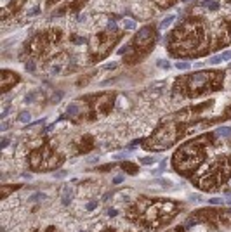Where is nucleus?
I'll return each instance as SVG.
<instances>
[{
	"mask_svg": "<svg viewBox=\"0 0 231 232\" xmlns=\"http://www.w3.org/2000/svg\"><path fill=\"white\" fill-rule=\"evenodd\" d=\"M191 80H193V85L196 87V85H200V83H203V81L207 80V75H205V73H195Z\"/></svg>",
	"mask_w": 231,
	"mask_h": 232,
	"instance_id": "1",
	"label": "nucleus"
},
{
	"mask_svg": "<svg viewBox=\"0 0 231 232\" xmlns=\"http://www.w3.org/2000/svg\"><path fill=\"white\" fill-rule=\"evenodd\" d=\"M172 21H174V16H167V17L162 21V23H160V28H162V30H165L167 26H170V24H172Z\"/></svg>",
	"mask_w": 231,
	"mask_h": 232,
	"instance_id": "2",
	"label": "nucleus"
},
{
	"mask_svg": "<svg viewBox=\"0 0 231 232\" xmlns=\"http://www.w3.org/2000/svg\"><path fill=\"white\" fill-rule=\"evenodd\" d=\"M176 68L184 71V69H190V68H191V64H190V62H186V61H177V62H176Z\"/></svg>",
	"mask_w": 231,
	"mask_h": 232,
	"instance_id": "3",
	"label": "nucleus"
},
{
	"mask_svg": "<svg viewBox=\"0 0 231 232\" xmlns=\"http://www.w3.org/2000/svg\"><path fill=\"white\" fill-rule=\"evenodd\" d=\"M217 135L229 137V135H231V128H228V126H224V128H219V130H217Z\"/></svg>",
	"mask_w": 231,
	"mask_h": 232,
	"instance_id": "4",
	"label": "nucleus"
},
{
	"mask_svg": "<svg viewBox=\"0 0 231 232\" xmlns=\"http://www.w3.org/2000/svg\"><path fill=\"white\" fill-rule=\"evenodd\" d=\"M123 26H125V30H132V28L136 26V23H134V21H130V19H123Z\"/></svg>",
	"mask_w": 231,
	"mask_h": 232,
	"instance_id": "5",
	"label": "nucleus"
},
{
	"mask_svg": "<svg viewBox=\"0 0 231 232\" xmlns=\"http://www.w3.org/2000/svg\"><path fill=\"white\" fill-rule=\"evenodd\" d=\"M19 121H21V123H26V121H30V113H21Z\"/></svg>",
	"mask_w": 231,
	"mask_h": 232,
	"instance_id": "6",
	"label": "nucleus"
},
{
	"mask_svg": "<svg viewBox=\"0 0 231 232\" xmlns=\"http://www.w3.org/2000/svg\"><path fill=\"white\" fill-rule=\"evenodd\" d=\"M219 62H222V57H221V54H219V56H214V57L210 59V64H219Z\"/></svg>",
	"mask_w": 231,
	"mask_h": 232,
	"instance_id": "7",
	"label": "nucleus"
},
{
	"mask_svg": "<svg viewBox=\"0 0 231 232\" xmlns=\"http://www.w3.org/2000/svg\"><path fill=\"white\" fill-rule=\"evenodd\" d=\"M141 163H142V165H151V163H155V158L148 156V158H144V159H141Z\"/></svg>",
	"mask_w": 231,
	"mask_h": 232,
	"instance_id": "8",
	"label": "nucleus"
},
{
	"mask_svg": "<svg viewBox=\"0 0 231 232\" xmlns=\"http://www.w3.org/2000/svg\"><path fill=\"white\" fill-rule=\"evenodd\" d=\"M221 57H222V61H229V59H231V50L222 52V54H221Z\"/></svg>",
	"mask_w": 231,
	"mask_h": 232,
	"instance_id": "9",
	"label": "nucleus"
},
{
	"mask_svg": "<svg viewBox=\"0 0 231 232\" xmlns=\"http://www.w3.org/2000/svg\"><path fill=\"white\" fill-rule=\"evenodd\" d=\"M158 66H160V68H169V62H165V61H158Z\"/></svg>",
	"mask_w": 231,
	"mask_h": 232,
	"instance_id": "10",
	"label": "nucleus"
},
{
	"mask_svg": "<svg viewBox=\"0 0 231 232\" xmlns=\"http://www.w3.org/2000/svg\"><path fill=\"white\" fill-rule=\"evenodd\" d=\"M210 203H212V204H219V203H222V201L217 199V198H214V199H210Z\"/></svg>",
	"mask_w": 231,
	"mask_h": 232,
	"instance_id": "11",
	"label": "nucleus"
},
{
	"mask_svg": "<svg viewBox=\"0 0 231 232\" xmlns=\"http://www.w3.org/2000/svg\"><path fill=\"white\" fill-rule=\"evenodd\" d=\"M122 178H123V177H116V178H115L113 182H115V184H118V182H122Z\"/></svg>",
	"mask_w": 231,
	"mask_h": 232,
	"instance_id": "12",
	"label": "nucleus"
}]
</instances>
